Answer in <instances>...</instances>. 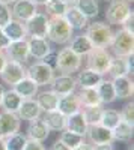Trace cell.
I'll return each instance as SVG.
<instances>
[{"label": "cell", "mask_w": 134, "mask_h": 150, "mask_svg": "<svg viewBox=\"0 0 134 150\" xmlns=\"http://www.w3.org/2000/svg\"><path fill=\"white\" fill-rule=\"evenodd\" d=\"M72 36H74V29L66 23L63 17H48V41L59 45H65L69 44Z\"/></svg>", "instance_id": "obj_1"}, {"label": "cell", "mask_w": 134, "mask_h": 150, "mask_svg": "<svg viewBox=\"0 0 134 150\" xmlns=\"http://www.w3.org/2000/svg\"><path fill=\"white\" fill-rule=\"evenodd\" d=\"M92 42L93 48H108L113 38V30L110 24L103 23V21H93L86 26V32H84Z\"/></svg>", "instance_id": "obj_2"}, {"label": "cell", "mask_w": 134, "mask_h": 150, "mask_svg": "<svg viewBox=\"0 0 134 150\" xmlns=\"http://www.w3.org/2000/svg\"><path fill=\"white\" fill-rule=\"evenodd\" d=\"M110 48L115 57H130L134 53V36L122 29L113 32Z\"/></svg>", "instance_id": "obj_3"}, {"label": "cell", "mask_w": 134, "mask_h": 150, "mask_svg": "<svg viewBox=\"0 0 134 150\" xmlns=\"http://www.w3.org/2000/svg\"><path fill=\"white\" fill-rule=\"evenodd\" d=\"M83 63V57L76 54L72 50H69V47L62 48L60 51H57V68L56 71H59L60 74H68L72 75L74 72H78Z\"/></svg>", "instance_id": "obj_4"}, {"label": "cell", "mask_w": 134, "mask_h": 150, "mask_svg": "<svg viewBox=\"0 0 134 150\" xmlns=\"http://www.w3.org/2000/svg\"><path fill=\"white\" fill-rule=\"evenodd\" d=\"M112 57L113 56L108 53L107 48H92L86 54V68L101 75H105Z\"/></svg>", "instance_id": "obj_5"}, {"label": "cell", "mask_w": 134, "mask_h": 150, "mask_svg": "<svg viewBox=\"0 0 134 150\" xmlns=\"http://www.w3.org/2000/svg\"><path fill=\"white\" fill-rule=\"evenodd\" d=\"M54 72L56 71H53L50 66H47L44 62L38 60L35 63H32L29 68H26V77L35 81L38 87H42L51 83V80L54 78Z\"/></svg>", "instance_id": "obj_6"}, {"label": "cell", "mask_w": 134, "mask_h": 150, "mask_svg": "<svg viewBox=\"0 0 134 150\" xmlns=\"http://www.w3.org/2000/svg\"><path fill=\"white\" fill-rule=\"evenodd\" d=\"M131 12H133V9H131L130 3H127L125 0H112L105 11V20L108 24L120 26Z\"/></svg>", "instance_id": "obj_7"}, {"label": "cell", "mask_w": 134, "mask_h": 150, "mask_svg": "<svg viewBox=\"0 0 134 150\" xmlns=\"http://www.w3.org/2000/svg\"><path fill=\"white\" fill-rule=\"evenodd\" d=\"M24 77H26V66H24V63H20V62L8 59L5 68L2 69V72H0L2 81L5 84H8L9 87H14Z\"/></svg>", "instance_id": "obj_8"}, {"label": "cell", "mask_w": 134, "mask_h": 150, "mask_svg": "<svg viewBox=\"0 0 134 150\" xmlns=\"http://www.w3.org/2000/svg\"><path fill=\"white\" fill-rule=\"evenodd\" d=\"M27 36L32 38H47L48 33V17L44 12H36V14L29 18L26 23Z\"/></svg>", "instance_id": "obj_9"}, {"label": "cell", "mask_w": 134, "mask_h": 150, "mask_svg": "<svg viewBox=\"0 0 134 150\" xmlns=\"http://www.w3.org/2000/svg\"><path fill=\"white\" fill-rule=\"evenodd\" d=\"M51 89L59 98L60 96H65V95H71V93H76L77 90V81L72 75L68 74H60L57 77H54L50 83Z\"/></svg>", "instance_id": "obj_10"}, {"label": "cell", "mask_w": 134, "mask_h": 150, "mask_svg": "<svg viewBox=\"0 0 134 150\" xmlns=\"http://www.w3.org/2000/svg\"><path fill=\"white\" fill-rule=\"evenodd\" d=\"M21 120L17 112L2 111L0 112V138H8L9 135L20 132Z\"/></svg>", "instance_id": "obj_11"}, {"label": "cell", "mask_w": 134, "mask_h": 150, "mask_svg": "<svg viewBox=\"0 0 134 150\" xmlns=\"http://www.w3.org/2000/svg\"><path fill=\"white\" fill-rule=\"evenodd\" d=\"M12 18L18 20L21 23H26L29 18H32L36 12H38V6H36L32 0H15L11 8Z\"/></svg>", "instance_id": "obj_12"}, {"label": "cell", "mask_w": 134, "mask_h": 150, "mask_svg": "<svg viewBox=\"0 0 134 150\" xmlns=\"http://www.w3.org/2000/svg\"><path fill=\"white\" fill-rule=\"evenodd\" d=\"M133 75V56L130 57H112V62L108 65L107 75L112 78L124 77V75Z\"/></svg>", "instance_id": "obj_13"}, {"label": "cell", "mask_w": 134, "mask_h": 150, "mask_svg": "<svg viewBox=\"0 0 134 150\" xmlns=\"http://www.w3.org/2000/svg\"><path fill=\"white\" fill-rule=\"evenodd\" d=\"M88 141L92 146L96 144H105V143H113V137H112V131L104 128L103 125H89L88 126Z\"/></svg>", "instance_id": "obj_14"}, {"label": "cell", "mask_w": 134, "mask_h": 150, "mask_svg": "<svg viewBox=\"0 0 134 150\" xmlns=\"http://www.w3.org/2000/svg\"><path fill=\"white\" fill-rule=\"evenodd\" d=\"M27 47H29V56L35 60H42L48 53L51 51L50 42L47 38H27Z\"/></svg>", "instance_id": "obj_15"}, {"label": "cell", "mask_w": 134, "mask_h": 150, "mask_svg": "<svg viewBox=\"0 0 134 150\" xmlns=\"http://www.w3.org/2000/svg\"><path fill=\"white\" fill-rule=\"evenodd\" d=\"M5 54L9 60H15L20 63H26L29 60V47L27 41H15L9 42V45L5 48Z\"/></svg>", "instance_id": "obj_16"}, {"label": "cell", "mask_w": 134, "mask_h": 150, "mask_svg": "<svg viewBox=\"0 0 134 150\" xmlns=\"http://www.w3.org/2000/svg\"><path fill=\"white\" fill-rule=\"evenodd\" d=\"M17 116L20 117V120L30 122V120H35V119H39L42 116V110L39 108L35 98L23 99L20 108L17 110Z\"/></svg>", "instance_id": "obj_17"}, {"label": "cell", "mask_w": 134, "mask_h": 150, "mask_svg": "<svg viewBox=\"0 0 134 150\" xmlns=\"http://www.w3.org/2000/svg\"><path fill=\"white\" fill-rule=\"evenodd\" d=\"M2 30H3V33L6 35V38H8L11 42L26 41L27 38H29L27 36V30H26V24L18 21V20H14V18H12Z\"/></svg>", "instance_id": "obj_18"}, {"label": "cell", "mask_w": 134, "mask_h": 150, "mask_svg": "<svg viewBox=\"0 0 134 150\" xmlns=\"http://www.w3.org/2000/svg\"><path fill=\"white\" fill-rule=\"evenodd\" d=\"M48 135H50V129L47 128V125L44 123V120L41 117L29 122V128H27V134H26L29 140L44 143L48 138Z\"/></svg>", "instance_id": "obj_19"}, {"label": "cell", "mask_w": 134, "mask_h": 150, "mask_svg": "<svg viewBox=\"0 0 134 150\" xmlns=\"http://www.w3.org/2000/svg\"><path fill=\"white\" fill-rule=\"evenodd\" d=\"M57 111H60L65 117L81 111V104L78 101L77 93H71V95L60 96L59 98V104H57Z\"/></svg>", "instance_id": "obj_20"}, {"label": "cell", "mask_w": 134, "mask_h": 150, "mask_svg": "<svg viewBox=\"0 0 134 150\" xmlns=\"http://www.w3.org/2000/svg\"><path fill=\"white\" fill-rule=\"evenodd\" d=\"M112 83H113V89H115V93H116V99H130V98H133L134 86H133V80L130 78V75L112 78Z\"/></svg>", "instance_id": "obj_21"}, {"label": "cell", "mask_w": 134, "mask_h": 150, "mask_svg": "<svg viewBox=\"0 0 134 150\" xmlns=\"http://www.w3.org/2000/svg\"><path fill=\"white\" fill-rule=\"evenodd\" d=\"M63 18L66 20V23L74 30H83V29H86V26L89 24V18L84 17L74 5H69L66 8L65 14H63Z\"/></svg>", "instance_id": "obj_22"}, {"label": "cell", "mask_w": 134, "mask_h": 150, "mask_svg": "<svg viewBox=\"0 0 134 150\" xmlns=\"http://www.w3.org/2000/svg\"><path fill=\"white\" fill-rule=\"evenodd\" d=\"M103 80V75L98 74V72H93L91 69H80L77 77H76V81H77V86H80V89H95L96 86L100 84V81Z\"/></svg>", "instance_id": "obj_23"}, {"label": "cell", "mask_w": 134, "mask_h": 150, "mask_svg": "<svg viewBox=\"0 0 134 150\" xmlns=\"http://www.w3.org/2000/svg\"><path fill=\"white\" fill-rule=\"evenodd\" d=\"M41 119L44 120V123L47 125V128L50 129V131H54V132H62V131H65L66 117H65L60 111L54 110V111L44 112V116H42Z\"/></svg>", "instance_id": "obj_24"}, {"label": "cell", "mask_w": 134, "mask_h": 150, "mask_svg": "<svg viewBox=\"0 0 134 150\" xmlns=\"http://www.w3.org/2000/svg\"><path fill=\"white\" fill-rule=\"evenodd\" d=\"M36 102H38L39 108L42 110V112H48V111H54L57 110V104H59V96L53 92V90H44V92H38L36 93Z\"/></svg>", "instance_id": "obj_25"}, {"label": "cell", "mask_w": 134, "mask_h": 150, "mask_svg": "<svg viewBox=\"0 0 134 150\" xmlns=\"http://www.w3.org/2000/svg\"><path fill=\"white\" fill-rule=\"evenodd\" d=\"M88 126L89 125L84 120L81 111L76 112V114H71L66 117V126L65 129L69 131V132H74L77 135H81V137H86V132H88Z\"/></svg>", "instance_id": "obj_26"}, {"label": "cell", "mask_w": 134, "mask_h": 150, "mask_svg": "<svg viewBox=\"0 0 134 150\" xmlns=\"http://www.w3.org/2000/svg\"><path fill=\"white\" fill-rule=\"evenodd\" d=\"M93 48L92 42L89 41V38L81 33V35H77V36H72V39L69 41V50H72L78 56H86L91 50Z\"/></svg>", "instance_id": "obj_27"}, {"label": "cell", "mask_w": 134, "mask_h": 150, "mask_svg": "<svg viewBox=\"0 0 134 150\" xmlns=\"http://www.w3.org/2000/svg\"><path fill=\"white\" fill-rule=\"evenodd\" d=\"M23 99H29V98H35L36 93H38L39 87L36 86L35 81H32L29 77H24L23 80H20L14 87H12Z\"/></svg>", "instance_id": "obj_28"}, {"label": "cell", "mask_w": 134, "mask_h": 150, "mask_svg": "<svg viewBox=\"0 0 134 150\" xmlns=\"http://www.w3.org/2000/svg\"><path fill=\"white\" fill-rule=\"evenodd\" d=\"M21 102H23V98L11 87V89L5 90L3 98H2V105H0V107L3 108V111L17 112V110L20 108Z\"/></svg>", "instance_id": "obj_29"}, {"label": "cell", "mask_w": 134, "mask_h": 150, "mask_svg": "<svg viewBox=\"0 0 134 150\" xmlns=\"http://www.w3.org/2000/svg\"><path fill=\"white\" fill-rule=\"evenodd\" d=\"M95 89H96V92H98V95H100L101 104H112V102L116 101V93H115V89H113L112 80H104L103 78Z\"/></svg>", "instance_id": "obj_30"}, {"label": "cell", "mask_w": 134, "mask_h": 150, "mask_svg": "<svg viewBox=\"0 0 134 150\" xmlns=\"http://www.w3.org/2000/svg\"><path fill=\"white\" fill-rule=\"evenodd\" d=\"M78 101L81 104V107H98L103 105L100 95L96 92V89H80V92L77 93Z\"/></svg>", "instance_id": "obj_31"}, {"label": "cell", "mask_w": 134, "mask_h": 150, "mask_svg": "<svg viewBox=\"0 0 134 150\" xmlns=\"http://www.w3.org/2000/svg\"><path fill=\"white\" fill-rule=\"evenodd\" d=\"M74 6L89 20L98 17V14H100V6H98L96 0H76Z\"/></svg>", "instance_id": "obj_32"}, {"label": "cell", "mask_w": 134, "mask_h": 150, "mask_svg": "<svg viewBox=\"0 0 134 150\" xmlns=\"http://www.w3.org/2000/svg\"><path fill=\"white\" fill-rule=\"evenodd\" d=\"M120 123V112L118 110L113 108H103V116H101V122L100 125H103L107 129H113Z\"/></svg>", "instance_id": "obj_33"}, {"label": "cell", "mask_w": 134, "mask_h": 150, "mask_svg": "<svg viewBox=\"0 0 134 150\" xmlns=\"http://www.w3.org/2000/svg\"><path fill=\"white\" fill-rule=\"evenodd\" d=\"M112 137L113 141H119V143H130L133 140V126L120 122L116 128L112 129Z\"/></svg>", "instance_id": "obj_34"}, {"label": "cell", "mask_w": 134, "mask_h": 150, "mask_svg": "<svg viewBox=\"0 0 134 150\" xmlns=\"http://www.w3.org/2000/svg\"><path fill=\"white\" fill-rule=\"evenodd\" d=\"M81 114L88 125H100L103 116V105L98 107H81Z\"/></svg>", "instance_id": "obj_35"}, {"label": "cell", "mask_w": 134, "mask_h": 150, "mask_svg": "<svg viewBox=\"0 0 134 150\" xmlns=\"http://www.w3.org/2000/svg\"><path fill=\"white\" fill-rule=\"evenodd\" d=\"M59 140L62 141L65 146H68L71 150H74L77 149L81 143L86 141V137H81V135H77L74 132H69V131H62L60 132V137H59Z\"/></svg>", "instance_id": "obj_36"}, {"label": "cell", "mask_w": 134, "mask_h": 150, "mask_svg": "<svg viewBox=\"0 0 134 150\" xmlns=\"http://www.w3.org/2000/svg\"><path fill=\"white\" fill-rule=\"evenodd\" d=\"M5 143H6V150H23L27 143V137L26 134L15 132L9 135L8 138H5Z\"/></svg>", "instance_id": "obj_37"}, {"label": "cell", "mask_w": 134, "mask_h": 150, "mask_svg": "<svg viewBox=\"0 0 134 150\" xmlns=\"http://www.w3.org/2000/svg\"><path fill=\"white\" fill-rule=\"evenodd\" d=\"M44 6H45L47 14L50 15V17H63L65 11H66V8L69 5L60 2V0H48Z\"/></svg>", "instance_id": "obj_38"}, {"label": "cell", "mask_w": 134, "mask_h": 150, "mask_svg": "<svg viewBox=\"0 0 134 150\" xmlns=\"http://www.w3.org/2000/svg\"><path fill=\"white\" fill-rule=\"evenodd\" d=\"M119 112H120V122L130 125V126H134V104H133V101L128 102L122 108V111H119Z\"/></svg>", "instance_id": "obj_39"}, {"label": "cell", "mask_w": 134, "mask_h": 150, "mask_svg": "<svg viewBox=\"0 0 134 150\" xmlns=\"http://www.w3.org/2000/svg\"><path fill=\"white\" fill-rule=\"evenodd\" d=\"M12 20V12L9 5L0 3V29H3L6 24Z\"/></svg>", "instance_id": "obj_40"}, {"label": "cell", "mask_w": 134, "mask_h": 150, "mask_svg": "<svg viewBox=\"0 0 134 150\" xmlns=\"http://www.w3.org/2000/svg\"><path fill=\"white\" fill-rule=\"evenodd\" d=\"M41 62H44V63L47 65V66H50L53 71H56V68H57V51H51L48 53Z\"/></svg>", "instance_id": "obj_41"}, {"label": "cell", "mask_w": 134, "mask_h": 150, "mask_svg": "<svg viewBox=\"0 0 134 150\" xmlns=\"http://www.w3.org/2000/svg\"><path fill=\"white\" fill-rule=\"evenodd\" d=\"M120 29L128 32V33H131V35L134 33V14H133V12L124 20V23L120 24Z\"/></svg>", "instance_id": "obj_42"}, {"label": "cell", "mask_w": 134, "mask_h": 150, "mask_svg": "<svg viewBox=\"0 0 134 150\" xmlns=\"http://www.w3.org/2000/svg\"><path fill=\"white\" fill-rule=\"evenodd\" d=\"M23 150H45V147L39 141H33V140L27 138V143H26V146H24Z\"/></svg>", "instance_id": "obj_43"}, {"label": "cell", "mask_w": 134, "mask_h": 150, "mask_svg": "<svg viewBox=\"0 0 134 150\" xmlns=\"http://www.w3.org/2000/svg\"><path fill=\"white\" fill-rule=\"evenodd\" d=\"M9 42H11V41L6 38V35L3 33V30L0 29V50H5V48L9 45Z\"/></svg>", "instance_id": "obj_44"}, {"label": "cell", "mask_w": 134, "mask_h": 150, "mask_svg": "<svg viewBox=\"0 0 134 150\" xmlns=\"http://www.w3.org/2000/svg\"><path fill=\"white\" fill-rule=\"evenodd\" d=\"M51 150H71V149H69L68 146H65L60 140H56V141H54V144L51 146Z\"/></svg>", "instance_id": "obj_45"}, {"label": "cell", "mask_w": 134, "mask_h": 150, "mask_svg": "<svg viewBox=\"0 0 134 150\" xmlns=\"http://www.w3.org/2000/svg\"><path fill=\"white\" fill-rule=\"evenodd\" d=\"M93 150H115V146L112 143H105V144H96L93 146Z\"/></svg>", "instance_id": "obj_46"}, {"label": "cell", "mask_w": 134, "mask_h": 150, "mask_svg": "<svg viewBox=\"0 0 134 150\" xmlns=\"http://www.w3.org/2000/svg\"><path fill=\"white\" fill-rule=\"evenodd\" d=\"M6 62H8V57L5 54V50H0V72H2V69L5 68Z\"/></svg>", "instance_id": "obj_47"}, {"label": "cell", "mask_w": 134, "mask_h": 150, "mask_svg": "<svg viewBox=\"0 0 134 150\" xmlns=\"http://www.w3.org/2000/svg\"><path fill=\"white\" fill-rule=\"evenodd\" d=\"M74 150H93V146L84 141V143H81V144H80L77 149H74Z\"/></svg>", "instance_id": "obj_48"}, {"label": "cell", "mask_w": 134, "mask_h": 150, "mask_svg": "<svg viewBox=\"0 0 134 150\" xmlns=\"http://www.w3.org/2000/svg\"><path fill=\"white\" fill-rule=\"evenodd\" d=\"M32 2H33L36 6H38V5H42V6H44V5L48 2V0H32Z\"/></svg>", "instance_id": "obj_49"}, {"label": "cell", "mask_w": 134, "mask_h": 150, "mask_svg": "<svg viewBox=\"0 0 134 150\" xmlns=\"http://www.w3.org/2000/svg\"><path fill=\"white\" fill-rule=\"evenodd\" d=\"M0 150H6V143H5V138H0Z\"/></svg>", "instance_id": "obj_50"}, {"label": "cell", "mask_w": 134, "mask_h": 150, "mask_svg": "<svg viewBox=\"0 0 134 150\" xmlns=\"http://www.w3.org/2000/svg\"><path fill=\"white\" fill-rule=\"evenodd\" d=\"M3 93H5V87L0 84V105H2V98H3Z\"/></svg>", "instance_id": "obj_51"}, {"label": "cell", "mask_w": 134, "mask_h": 150, "mask_svg": "<svg viewBox=\"0 0 134 150\" xmlns=\"http://www.w3.org/2000/svg\"><path fill=\"white\" fill-rule=\"evenodd\" d=\"M15 2V0H0V3H3V5H12V3H14Z\"/></svg>", "instance_id": "obj_52"}, {"label": "cell", "mask_w": 134, "mask_h": 150, "mask_svg": "<svg viewBox=\"0 0 134 150\" xmlns=\"http://www.w3.org/2000/svg\"><path fill=\"white\" fill-rule=\"evenodd\" d=\"M60 2H63V3H66V5H74L76 0H60Z\"/></svg>", "instance_id": "obj_53"}, {"label": "cell", "mask_w": 134, "mask_h": 150, "mask_svg": "<svg viewBox=\"0 0 134 150\" xmlns=\"http://www.w3.org/2000/svg\"><path fill=\"white\" fill-rule=\"evenodd\" d=\"M127 150H134V146H133V144H131V146H130V147H128V149H127Z\"/></svg>", "instance_id": "obj_54"}, {"label": "cell", "mask_w": 134, "mask_h": 150, "mask_svg": "<svg viewBox=\"0 0 134 150\" xmlns=\"http://www.w3.org/2000/svg\"><path fill=\"white\" fill-rule=\"evenodd\" d=\"M125 2H127V3H133V2H134V0H125Z\"/></svg>", "instance_id": "obj_55"}, {"label": "cell", "mask_w": 134, "mask_h": 150, "mask_svg": "<svg viewBox=\"0 0 134 150\" xmlns=\"http://www.w3.org/2000/svg\"><path fill=\"white\" fill-rule=\"evenodd\" d=\"M104 2H112V0H104Z\"/></svg>", "instance_id": "obj_56"}]
</instances>
